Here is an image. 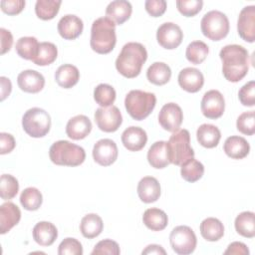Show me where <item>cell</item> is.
<instances>
[{
	"label": "cell",
	"mask_w": 255,
	"mask_h": 255,
	"mask_svg": "<svg viewBox=\"0 0 255 255\" xmlns=\"http://www.w3.org/2000/svg\"><path fill=\"white\" fill-rule=\"evenodd\" d=\"M117 43L116 24L108 17L96 19L91 28L90 45L98 54H109Z\"/></svg>",
	"instance_id": "3957f363"
},
{
	"label": "cell",
	"mask_w": 255,
	"mask_h": 255,
	"mask_svg": "<svg viewBox=\"0 0 255 255\" xmlns=\"http://www.w3.org/2000/svg\"><path fill=\"white\" fill-rule=\"evenodd\" d=\"M21 219V211L13 202H4L0 206V233L5 234L10 231Z\"/></svg>",
	"instance_id": "44dd1931"
},
{
	"label": "cell",
	"mask_w": 255,
	"mask_h": 255,
	"mask_svg": "<svg viewBox=\"0 0 255 255\" xmlns=\"http://www.w3.org/2000/svg\"><path fill=\"white\" fill-rule=\"evenodd\" d=\"M219 57L222 61V73L227 81L237 83L247 75L249 53L243 46L226 45L220 50Z\"/></svg>",
	"instance_id": "6da1fadb"
},
{
	"label": "cell",
	"mask_w": 255,
	"mask_h": 255,
	"mask_svg": "<svg viewBox=\"0 0 255 255\" xmlns=\"http://www.w3.org/2000/svg\"><path fill=\"white\" fill-rule=\"evenodd\" d=\"M118 153L119 151L116 142L110 138L98 140L93 147L94 160L102 166L113 164L118 158Z\"/></svg>",
	"instance_id": "5bb4252c"
},
{
	"label": "cell",
	"mask_w": 255,
	"mask_h": 255,
	"mask_svg": "<svg viewBox=\"0 0 255 255\" xmlns=\"http://www.w3.org/2000/svg\"><path fill=\"white\" fill-rule=\"evenodd\" d=\"M147 161L156 169L164 168L170 163L168 159L166 141L158 140L151 144L147 151Z\"/></svg>",
	"instance_id": "484cf974"
},
{
	"label": "cell",
	"mask_w": 255,
	"mask_h": 255,
	"mask_svg": "<svg viewBox=\"0 0 255 255\" xmlns=\"http://www.w3.org/2000/svg\"><path fill=\"white\" fill-rule=\"evenodd\" d=\"M156 105V97L153 93L141 90H131L125 99V107L128 115L135 121L147 118Z\"/></svg>",
	"instance_id": "5b68a950"
},
{
	"label": "cell",
	"mask_w": 255,
	"mask_h": 255,
	"mask_svg": "<svg viewBox=\"0 0 255 255\" xmlns=\"http://www.w3.org/2000/svg\"><path fill=\"white\" fill-rule=\"evenodd\" d=\"M223 149L227 156L233 159H242L248 155L250 145L244 137L239 135H231L226 138Z\"/></svg>",
	"instance_id": "cb8c5ba5"
},
{
	"label": "cell",
	"mask_w": 255,
	"mask_h": 255,
	"mask_svg": "<svg viewBox=\"0 0 255 255\" xmlns=\"http://www.w3.org/2000/svg\"><path fill=\"white\" fill-rule=\"evenodd\" d=\"M197 141L206 148H212L217 146L221 138V132L219 128L210 124L201 125L196 130Z\"/></svg>",
	"instance_id": "4316f807"
},
{
	"label": "cell",
	"mask_w": 255,
	"mask_h": 255,
	"mask_svg": "<svg viewBox=\"0 0 255 255\" xmlns=\"http://www.w3.org/2000/svg\"><path fill=\"white\" fill-rule=\"evenodd\" d=\"M16 142L12 134L7 132L0 133V153L6 154L11 152L15 148Z\"/></svg>",
	"instance_id": "681fc988"
},
{
	"label": "cell",
	"mask_w": 255,
	"mask_h": 255,
	"mask_svg": "<svg viewBox=\"0 0 255 255\" xmlns=\"http://www.w3.org/2000/svg\"><path fill=\"white\" fill-rule=\"evenodd\" d=\"M43 202V196L40 190L36 187L25 188L20 195V203L24 209L35 211L40 208Z\"/></svg>",
	"instance_id": "d590c367"
},
{
	"label": "cell",
	"mask_w": 255,
	"mask_h": 255,
	"mask_svg": "<svg viewBox=\"0 0 255 255\" xmlns=\"http://www.w3.org/2000/svg\"><path fill=\"white\" fill-rule=\"evenodd\" d=\"M17 84L22 91L30 94H36L44 88L45 78L41 73L35 70H25L18 75Z\"/></svg>",
	"instance_id": "ac0fdd59"
},
{
	"label": "cell",
	"mask_w": 255,
	"mask_h": 255,
	"mask_svg": "<svg viewBox=\"0 0 255 255\" xmlns=\"http://www.w3.org/2000/svg\"><path fill=\"white\" fill-rule=\"evenodd\" d=\"M237 129L246 135H252L255 132V120L254 111L242 113L236 121Z\"/></svg>",
	"instance_id": "b9f144b4"
},
{
	"label": "cell",
	"mask_w": 255,
	"mask_h": 255,
	"mask_svg": "<svg viewBox=\"0 0 255 255\" xmlns=\"http://www.w3.org/2000/svg\"><path fill=\"white\" fill-rule=\"evenodd\" d=\"M238 234L246 238L255 236V214L252 211H243L236 216L234 222Z\"/></svg>",
	"instance_id": "d6a6232c"
},
{
	"label": "cell",
	"mask_w": 255,
	"mask_h": 255,
	"mask_svg": "<svg viewBox=\"0 0 255 255\" xmlns=\"http://www.w3.org/2000/svg\"><path fill=\"white\" fill-rule=\"evenodd\" d=\"M182 110L175 103L165 104L158 114V123L160 127L167 131L174 132L178 130L182 124Z\"/></svg>",
	"instance_id": "4fadbf2b"
},
{
	"label": "cell",
	"mask_w": 255,
	"mask_h": 255,
	"mask_svg": "<svg viewBox=\"0 0 255 255\" xmlns=\"http://www.w3.org/2000/svg\"><path fill=\"white\" fill-rule=\"evenodd\" d=\"M240 103L245 107H253L255 105V82L246 83L238 92Z\"/></svg>",
	"instance_id": "f6af8a7d"
},
{
	"label": "cell",
	"mask_w": 255,
	"mask_h": 255,
	"mask_svg": "<svg viewBox=\"0 0 255 255\" xmlns=\"http://www.w3.org/2000/svg\"><path fill=\"white\" fill-rule=\"evenodd\" d=\"M26 2L24 0H2L0 2L1 10L8 15H17L25 7Z\"/></svg>",
	"instance_id": "7dc6e473"
},
{
	"label": "cell",
	"mask_w": 255,
	"mask_h": 255,
	"mask_svg": "<svg viewBox=\"0 0 255 255\" xmlns=\"http://www.w3.org/2000/svg\"><path fill=\"white\" fill-rule=\"evenodd\" d=\"M79 79L80 72L78 68L71 64H64L55 72V80L57 84L64 89L74 87L79 82Z\"/></svg>",
	"instance_id": "83f0119b"
},
{
	"label": "cell",
	"mask_w": 255,
	"mask_h": 255,
	"mask_svg": "<svg viewBox=\"0 0 255 255\" xmlns=\"http://www.w3.org/2000/svg\"><path fill=\"white\" fill-rule=\"evenodd\" d=\"M92 130V123L85 115H78L71 118L66 126L67 135L74 139L79 140L85 138Z\"/></svg>",
	"instance_id": "ffe728a7"
},
{
	"label": "cell",
	"mask_w": 255,
	"mask_h": 255,
	"mask_svg": "<svg viewBox=\"0 0 255 255\" xmlns=\"http://www.w3.org/2000/svg\"><path fill=\"white\" fill-rule=\"evenodd\" d=\"M19 190V183L16 177L11 174H2L0 179V195L4 200L14 198Z\"/></svg>",
	"instance_id": "60d3db41"
},
{
	"label": "cell",
	"mask_w": 255,
	"mask_h": 255,
	"mask_svg": "<svg viewBox=\"0 0 255 255\" xmlns=\"http://www.w3.org/2000/svg\"><path fill=\"white\" fill-rule=\"evenodd\" d=\"M121 253L119 244L112 239H105L96 244L92 251V255L96 254H110L119 255Z\"/></svg>",
	"instance_id": "bcb514c9"
},
{
	"label": "cell",
	"mask_w": 255,
	"mask_h": 255,
	"mask_svg": "<svg viewBox=\"0 0 255 255\" xmlns=\"http://www.w3.org/2000/svg\"><path fill=\"white\" fill-rule=\"evenodd\" d=\"M22 127L28 135L43 137L50 130L51 117L41 108L29 109L22 118Z\"/></svg>",
	"instance_id": "52a82bcc"
},
{
	"label": "cell",
	"mask_w": 255,
	"mask_h": 255,
	"mask_svg": "<svg viewBox=\"0 0 255 255\" xmlns=\"http://www.w3.org/2000/svg\"><path fill=\"white\" fill-rule=\"evenodd\" d=\"M40 43L35 37H21L15 46L16 53L25 60L33 61L39 51Z\"/></svg>",
	"instance_id": "836d02e7"
},
{
	"label": "cell",
	"mask_w": 255,
	"mask_h": 255,
	"mask_svg": "<svg viewBox=\"0 0 255 255\" xmlns=\"http://www.w3.org/2000/svg\"><path fill=\"white\" fill-rule=\"evenodd\" d=\"M141 253L142 254H162V255L166 254L165 250L160 245H157V244L147 245L145 249L142 250Z\"/></svg>",
	"instance_id": "db71d44e"
},
{
	"label": "cell",
	"mask_w": 255,
	"mask_h": 255,
	"mask_svg": "<svg viewBox=\"0 0 255 255\" xmlns=\"http://www.w3.org/2000/svg\"><path fill=\"white\" fill-rule=\"evenodd\" d=\"M177 80L180 88L188 93H196L200 91L204 84L202 73L198 69L191 67L182 69L178 74Z\"/></svg>",
	"instance_id": "2e32d148"
},
{
	"label": "cell",
	"mask_w": 255,
	"mask_h": 255,
	"mask_svg": "<svg viewBox=\"0 0 255 255\" xmlns=\"http://www.w3.org/2000/svg\"><path fill=\"white\" fill-rule=\"evenodd\" d=\"M200 108L205 118L211 120L220 118L225 110L223 95L217 90H210L206 92L201 100Z\"/></svg>",
	"instance_id": "7c38bea8"
},
{
	"label": "cell",
	"mask_w": 255,
	"mask_h": 255,
	"mask_svg": "<svg viewBox=\"0 0 255 255\" xmlns=\"http://www.w3.org/2000/svg\"><path fill=\"white\" fill-rule=\"evenodd\" d=\"M49 156L57 165L78 166L85 161V149L68 140L55 141L49 150Z\"/></svg>",
	"instance_id": "277c9868"
},
{
	"label": "cell",
	"mask_w": 255,
	"mask_h": 255,
	"mask_svg": "<svg viewBox=\"0 0 255 255\" xmlns=\"http://www.w3.org/2000/svg\"><path fill=\"white\" fill-rule=\"evenodd\" d=\"M147 141L145 130L139 127H129L122 133V142L129 151H138L144 147Z\"/></svg>",
	"instance_id": "d6986e66"
},
{
	"label": "cell",
	"mask_w": 255,
	"mask_h": 255,
	"mask_svg": "<svg viewBox=\"0 0 255 255\" xmlns=\"http://www.w3.org/2000/svg\"><path fill=\"white\" fill-rule=\"evenodd\" d=\"M33 238L41 246L52 245L58 237L56 226L49 221H40L33 228Z\"/></svg>",
	"instance_id": "d4e9b609"
},
{
	"label": "cell",
	"mask_w": 255,
	"mask_h": 255,
	"mask_svg": "<svg viewBox=\"0 0 255 255\" xmlns=\"http://www.w3.org/2000/svg\"><path fill=\"white\" fill-rule=\"evenodd\" d=\"M143 224L151 231H161L168 223V217L166 213L159 208H148L142 215Z\"/></svg>",
	"instance_id": "f1b7e54d"
},
{
	"label": "cell",
	"mask_w": 255,
	"mask_h": 255,
	"mask_svg": "<svg viewBox=\"0 0 255 255\" xmlns=\"http://www.w3.org/2000/svg\"><path fill=\"white\" fill-rule=\"evenodd\" d=\"M203 6L201 0H177L176 7L180 14L185 17H193L200 12Z\"/></svg>",
	"instance_id": "7bdbcfd3"
},
{
	"label": "cell",
	"mask_w": 255,
	"mask_h": 255,
	"mask_svg": "<svg viewBox=\"0 0 255 255\" xmlns=\"http://www.w3.org/2000/svg\"><path fill=\"white\" fill-rule=\"evenodd\" d=\"M116 96L115 89L109 84H100L94 90V99L102 108L113 106Z\"/></svg>",
	"instance_id": "ab89813d"
},
{
	"label": "cell",
	"mask_w": 255,
	"mask_h": 255,
	"mask_svg": "<svg viewBox=\"0 0 255 255\" xmlns=\"http://www.w3.org/2000/svg\"><path fill=\"white\" fill-rule=\"evenodd\" d=\"M181 177L187 182H195L204 174V165L194 157L188 159L181 165Z\"/></svg>",
	"instance_id": "e575fe53"
},
{
	"label": "cell",
	"mask_w": 255,
	"mask_h": 255,
	"mask_svg": "<svg viewBox=\"0 0 255 255\" xmlns=\"http://www.w3.org/2000/svg\"><path fill=\"white\" fill-rule=\"evenodd\" d=\"M146 12L151 17H160L166 10V1L164 0H146L144 2Z\"/></svg>",
	"instance_id": "c3c4849f"
},
{
	"label": "cell",
	"mask_w": 255,
	"mask_h": 255,
	"mask_svg": "<svg viewBox=\"0 0 255 255\" xmlns=\"http://www.w3.org/2000/svg\"><path fill=\"white\" fill-rule=\"evenodd\" d=\"M58 56V49L55 44L51 42H42L39 45L37 57L32 61L38 66H48L52 64Z\"/></svg>",
	"instance_id": "f35d334b"
},
{
	"label": "cell",
	"mask_w": 255,
	"mask_h": 255,
	"mask_svg": "<svg viewBox=\"0 0 255 255\" xmlns=\"http://www.w3.org/2000/svg\"><path fill=\"white\" fill-rule=\"evenodd\" d=\"M59 255H82L83 247L79 240L75 238H65L59 245Z\"/></svg>",
	"instance_id": "ee69618b"
},
{
	"label": "cell",
	"mask_w": 255,
	"mask_h": 255,
	"mask_svg": "<svg viewBox=\"0 0 255 255\" xmlns=\"http://www.w3.org/2000/svg\"><path fill=\"white\" fill-rule=\"evenodd\" d=\"M238 35L246 42L253 43L255 41V6L249 5L244 7L237 20Z\"/></svg>",
	"instance_id": "9a60e30c"
},
{
	"label": "cell",
	"mask_w": 255,
	"mask_h": 255,
	"mask_svg": "<svg viewBox=\"0 0 255 255\" xmlns=\"http://www.w3.org/2000/svg\"><path fill=\"white\" fill-rule=\"evenodd\" d=\"M169 162L182 165L188 159L194 157V151L190 146V134L185 128L174 131L166 141Z\"/></svg>",
	"instance_id": "8992f818"
},
{
	"label": "cell",
	"mask_w": 255,
	"mask_h": 255,
	"mask_svg": "<svg viewBox=\"0 0 255 255\" xmlns=\"http://www.w3.org/2000/svg\"><path fill=\"white\" fill-rule=\"evenodd\" d=\"M183 39V33L180 27L172 22L161 24L156 31V40L158 44L167 50L177 48Z\"/></svg>",
	"instance_id": "8fae6325"
},
{
	"label": "cell",
	"mask_w": 255,
	"mask_h": 255,
	"mask_svg": "<svg viewBox=\"0 0 255 255\" xmlns=\"http://www.w3.org/2000/svg\"><path fill=\"white\" fill-rule=\"evenodd\" d=\"M202 34L212 41H220L229 32V20L227 16L218 11L211 10L204 14L200 22Z\"/></svg>",
	"instance_id": "ba28073f"
},
{
	"label": "cell",
	"mask_w": 255,
	"mask_h": 255,
	"mask_svg": "<svg viewBox=\"0 0 255 255\" xmlns=\"http://www.w3.org/2000/svg\"><path fill=\"white\" fill-rule=\"evenodd\" d=\"M131 4L127 0L112 1L106 9V17L111 19L116 25H122L128 21L131 15Z\"/></svg>",
	"instance_id": "603a6c76"
},
{
	"label": "cell",
	"mask_w": 255,
	"mask_h": 255,
	"mask_svg": "<svg viewBox=\"0 0 255 255\" xmlns=\"http://www.w3.org/2000/svg\"><path fill=\"white\" fill-rule=\"evenodd\" d=\"M209 53L208 46L202 41L191 42L185 51V56L188 62L194 65L201 64L207 57Z\"/></svg>",
	"instance_id": "74e56055"
},
{
	"label": "cell",
	"mask_w": 255,
	"mask_h": 255,
	"mask_svg": "<svg viewBox=\"0 0 255 255\" xmlns=\"http://www.w3.org/2000/svg\"><path fill=\"white\" fill-rule=\"evenodd\" d=\"M169 242L176 254L188 255L195 250L197 239L194 231L189 226L179 225L170 232Z\"/></svg>",
	"instance_id": "9c48e42d"
},
{
	"label": "cell",
	"mask_w": 255,
	"mask_h": 255,
	"mask_svg": "<svg viewBox=\"0 0 255 255\" xmlns=\"http://www.w3.org/2000/svg\"><path fill=\"white\" fill-rule=\"evenodd\" d=\"M137 194L144 203L155 202L160 196V184L153 176L142 177L137 184Z\"/></svg>",
	"instance_id": "7402d4cb"
},
{
	"label": "cell",
	"mask_w": 255,
	"mask_h": 255,
	"mask_svg": "<svg viewBox=\"0 0 255 255\" xmlns=\"http://www.w3.org/2000/svg\"><path fill=\"white\" fill-rule=\"evenodd\" d=\"M146 59L147 52L142 44L128 42L124 45L116 60V69L122 76L132 79L139 75Z\"/></svg>",
	"instance_id": "7a4b0ae2"
},
{
	"label": "cell",
	"mask_w": 255,
	"mask_h": 255,
	"mask_svg": "<svg viewBox=\"0 0 255 255\" xmlns=\"http://www.w3.org/2000/svg\"><path fill=\"white\" fill-rule=\"evenodd\" d=\"M171 77V70L169 66L163 62H154L146 71L147 80L156 86L165 85Z\"/></svg>",
	"instance_id": "1f68e13d"
},
{
	"label": "cell",
	"mask_w": 255,
	"mask_h": 255,
	"mask_svg": "<svg viewBox=\"0 0 255 255\" xmlns=\"http://www.w3.org/2000/svg\"><path fill=\"white\" fill-rule=\"evenodd\" d=\"M104 228L102 218L96 213L85 215L80 223V230L85 238L92 239L99 236Z\"/></svg>",
	"instance_id": "f546056e"
},
{
	"label": "cell",
	"mask_w": 255,
	"mask_h": 255,
	"mask_svg": "<svg viewBox=\"0 0 255 255\" xmlns=\"http://www.w3.org/2000/svg\"><path fill=\"white\" fill-rule=\"evenodd\" d=\"M0 82H1V101H4L11 93L12 84H11V81L6 77H1Z\"/></svg>",
	"instance_id": "f5cc1de1"
},
{
	"label": "cell",
	"mask_w": 255,
	"mask_h": 255,
	"mask_svg": "<svg viewBox=\"0 0 255 255\" xmlns=\"http://www.w3.org/2000/svg\"><path fill=\"white\" fill-rule=\"evenodd\" d=\"M224 254H236V255H248L249 250L247 246L242 242H232L228 245L227 249L224 251Z\"/></svg>",
	"instance_id": "816d5d0a"
},
{
	"label": "cell",
	"mask_w": 255,
	"mask_h": 255,
	"mask_svg": "<svg viewBox=\"0 0 255 255\" xmlns=\"http://www.w3.org/2000/svg\"><path fill=\"white\" fill-rule=\"evenodd\" d=\"M58 32L65 40H74L78 38L84 29V24L81 18L73 14L63 16L58 22Z\"/></svg>",
	"instance_id": "e0dca14e"
},
{
	"label": "cell",
	"mask_w": 255,
	"mask_h": 255,
	"mask_svg": "<svg viewBox=\"0 0 255 255\" xmlns=\"http://www.w3.org/2000/svg\"><path fill=\"white\" fill-rule=\"evenodd\" d=\"M95 122L101 130L105 132H114L121 127L123 117L118 107L110 106L96 110Z\"/></svg>",
	"instance_id": "30bf717a"
},
{
	"label": "cell",
	"mask_w": 255,
	"mask_h": 255,
	"mask_svg": "<svg viewBox=\"0 0 255 255\" xmlns=\"http://www.w3.org/2000/svg\"><path fill=\"white\" fill-rule=\"evenodd\" d=\"M1 35V55H4L8 51H10L13 44V36L9 30L4 28L0 29Z\"/></svg>",
	"instance_id": "f907efd6"
},
{
	"label": "cell",
	"mask_w": 255,
	"mask_h": 255,
	"mask_svg": "<svg viewBox=\"0 0 255 255\" xmlns=\"http://www.w3.org/2000/svg\"><path fill=\"white\" fill-rule=\"evenodd\" d=\"M60 0H38L35 4V13L42 20H51L59 12Z\"/></svg>",
	"instance_id": "8d00e7d4"
},
{
	"label": "cell",
	"mask_w": 255,
	"mask_h": 255,
	"mask_svg": "<svg viewBox=\"0 0 255 255\" xmlns=\"http://www.w3.org/2000/svg\"><path fill=\"white\" fill-rule=\"evenodd\" d=\"M201 236L210 242L218 241L224 235L223 223L214 217H208L200 223Z\"/></svg>",
	"instance_id": "4dcf8cb0"
}]
</instances>
